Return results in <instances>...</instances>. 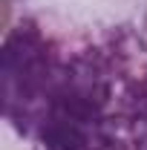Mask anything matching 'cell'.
<instances>
[{"mask_svg":"<svg viewBox=\"0 0 147 150\" xmlns=\"http://www.w3.org/2000/svg\"><path fill=\"white\" fill-rule=\"evenodd\" d=\"M3 84L9 124L37 150H147V55L124 29L64 38L23 20Z\"/></svg>","mask_w":147,"mask_h":150,"instance_id":"6da1fadb","label":"cell"},{"mask_svg":"<svg viewBox=\"0 0 147 150\" xmlns=\"http://www.w3.org/2000/svg\"><path fill=\"white\" fill-rule=\"evenodd\" d=\"M144 35H147V15H144Z\"/></svg>","mask_w":147,"mask_h":150,"instance_id":"7a4b0ae2","label":"cell"}]
</instances>
